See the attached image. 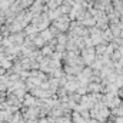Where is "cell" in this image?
Segmentation results:
<instances>
[{"instance_id": "obj_1", "label": "cell", "mask_w": 123, "mask_h": 123, "mask_svg": "<svg viewBox=\"0 0 123 123\" xmlns=\"http://www.w3.org/2000/svg\"><path fill=\"white\" fill-rule=\"evenodd\" d=\"M55 27H56L57 30H60V31H64L67 27H69V19H67L66 16L59 17L57 20H55Z\"/></svg>"}, {"instance_id": "obj_2", "label": "cell", "mask_w": 123, "mask_h": 123, "mask_svg": "<svg viewBox=\"0 0 123 123\" xmlns=\"http://www.w3.org/2000/svg\"><path fill=\"white\" fill-rule=\"evenodd\" d=\"M94 57H96V55H94V50L93 49H85L83 50L85 63H92V62H94Z\"/></svg>"}, {"instance_id": "obj_3", "label": "cell", "mask_w": 123, "mask_h": 123, "mask_svg": "<svg viewBox=\"0 0 123 123\" xmlns=\"http://www.w3.org/2000/svg\"><path fill=\"white\" fill-rule=\"evenodd\" d=\"M40 36L43 37V40H44V42H49V40H52V39H53V33L50 31V29H46V30L40 31Z\"/></svg>"}, {"instance_id": "obj_4", "label": "cell", "mask_w": 123, "mask_h": 123, "mask_svg": "<svg viewBox=\"0 0 123 123\" xmlns=\"http://www.w3.org/2000/svg\"><path fill=\"white\" fill-rule=\"evenodd\" d=\"M43 43H44V40H43V37H42V36H37V37H34V39H33V44H34V46L42 47V46H43Z\"/></svg>"}, {"instance_id": "obj_5", "label": "cell", "mask_w": 123, "mask_h": 123, "mask_svg": "<svg viewBox=\"0 0 123 123\" xmlns=\"http://www.w3.org/2000/svg\"><path fill=\"white\" fill-rule=\"evenodd\" d=\"M36 31H39V30H37V27H36L34 25H29V26H26V33H27V34H34Z\"/></svg>"}, {"instance_id": "obj_6", "label": "cell", "mask_w": 123, "mask_h": 123, "mask_svg": "<svg viewBox=\"0 0 123 123\" xmlns=\"http://www.w3.org/2000/svg\"><path fill=\"white\" fill-rule=\"evenodd\" d=\"M42 53H43L44 56L53 55V47H52V46H44V47H43V50H42Z\"/></svg>"}, {"instance_id": "obj_7", "label": "cell", "mask_w": 123, "mask_h": 123, "mask_svg": "<svg viewBox=\"0 0 123 123\" xmlns=\"http://www.w3.org/2000/svg\"><path fill=\"white\" fill-rule=\"evenodd\" d=\"M0 66H1V69H9V67H12V62L9 60V59H4L0 63Z\"/></svg>"}, {"instance_id": "obj_8", "label": "cell", "mask_w": 123, "mask_h": 123, "mask_svg": "<svg viewBox=\"0 0 123 123\" xmlns=\"http://www.w3.org/2000/svg\"><path fill=\"white\" fill-rule=\"evenodd\" d=\"M25 103H26V105H33V103H34V99L30 97V96H27V97H26V100H25Z\"/></svg>"}, {"instance_id": "obj_9", "label": "cell", "mask_w": 123, "mask_h": 123, "mask_svg": "<svg viewBox=\"0 0 123 123\" xmlns=\"http://www.w3.org/2000/svg\"><path fill=\"white\" fill-rule=\"evenodd\" d=\"M112 31H113V34L116 36V34L120 33V27H119V26H113V27H112Z\"/></svg>"}]
</instances>
